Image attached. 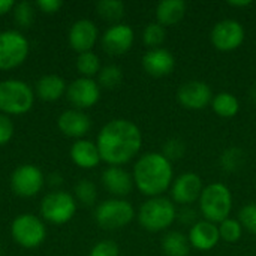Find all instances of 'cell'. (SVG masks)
Returning <instances> with one entry per match:
<instances>
[{"mask_svg": "<svg viewBox=\"0 0 256 256\" xmlns=\"http://www.w3.org/2000/svg\"><path fill=\"white\" fill-rule=\"evenodd\" d=\"M96 146L104 162L110 166H120L140 153L142 135L140 128L130 120L116 118L100 129Z\"/></svg>", "mask_w": 256, "mask_h": 256, "instance_id": "1", "label": "cell"}, {"mask_svg": "<svg viewBox=\"0 0 256 256\" xmlns=\"http://www.w3.org/2000/svg\"><path fill=\"white\" fill-rule=\"evenodd\" d=\"M132 177L142 195L150 198L162 196V194L172 186V162L162 153H146L136 160Z\"/></svg>", "mask_w": 256, "mask_h": 256, "instance_id": "2", "label": "cell"}, {"mask_svg": "<svg viewBox=\"0 0 256 256\" xmlns=\"http://www.w3.org/2000/svg\"><path fill=\"white\" fill-rule=\"evenodd\" d=\"M200 208L206 220L212 224H222L232 210L231 190L222 183H212L202 189L200 196Z\"/></svg>", "mask_w": 256, "mask_h": 256, "instance_id": "3", "label": "cell"}, {"mask_svg": "<svg viewBox=\"0 0 256 256\" xmlns=\"http://www.w3.org/2000/svg\"><path fill=\"white\" fill-rule=\"evenodd\" d=\"M177 219V210L171 200L164 196H156L147 200L140 212V225L150 232H160L168 230Z\"/></svg>", "mask_w": 256, "mask_h": 256, "instance_id": "4", "label": "cell"}, {"mask_svg": "<svg viewBox=\"0 0 256 256\" xmlns=\"http://www.w3.org/2000/svg\"><path fill=\"white\" fill-rule=\"evenodd\" d=\"M34 102L32 87L20 80L0 81V111L10 116H21L30 111Z\"/></svg>", "mask_w": 256, "mask_h": 256, "instance_id": "5", "label": "cell"}, {"mask_svg": "<svg viewBox=\"0 0 256 256\" xmlns=\"http://www.w3.org/2000/svg\"><path fill=\"white\" fill-rule=\"evenodd\" d=\"M135 210L132 204L122 198H112L100 202L94 212L98 225L106 231L122 230L132 222Z\"/></svg>", "mask_w": 256, "mask_h": 256, "instance_id": "6", "label": "cell"}, {"mask_svg": "<svg viewBox=\"0 0 256 256\" xmlns=\"http://www.w3.org/2000/svg\"><path fill=\"white\" fill-rule=\"evenodd\" d=\"M28 56V40L18 30L0 32V70L20 66Z\"/></svg>", "mask_w": 256, "mask_h": 256, "instance_id": "7", "label": "cell"}, {"mask_svg": "<svg viewBox=\"0 0 256 256\" xmlns=\"http://www.w3.org/2000/svg\"><path fill=\"white\" fill-rule=\"evenodd\" d=\"M76 212V202L68 192H51L40 202L42 216L56 225L69 222Z\"/></svg>", "mask_w": 256, "mask_h": 256, "instance_id": "8", "label": "cell"}, {"mask_svg": "<svg viewBox=\"0 0 256 256\" xmlns=\"http://www.w3.org/2000/svg\"><path fill=\"white\" fill-rule=\"evenodd\" d=\"M12 238L22 248L32 249L39 246L46 236L45 225L33 214H21L10 225Z\"/></svg>", "mask_w": 256, "mask_h": 256, "instance_id": "9", "label": "cell"}, {"mask_svg": "<svg viewBox=\"0 0 256 256\" xmlns=\"http://www.w3.org/2000/svg\"><path fill=\"white\" fill-rule=\"evenodd\" d=\"M12 190L21 198H32L39 194L44 186V174L42 171L32 164L20 165L15 168L10 177Z\"/></svg>", "mask_w": 256, "mask_h": 256, "instance_id": "10", "label": "cell"}, {"mask_svg": "<svg viewBox=\"0 0 256 256\" xmlns=\"http://www.w3.org/2000/svg\"><path fill=\"white\" fill-rule=\"evenodd\" d=\"M244 42V27L237 20H222L212 30V44L222 52L237 50Z\"/></svg>", "mask_w": 256, "mask_h": 256, "instance_id": "11", "label": "cell"}, {"mask_svg": "<svg viewBox=\"0 0 256 256\" xmlns=\"http://www.w3.org/2000/svg\"><path fill=\"white\" fill-rule=\"evenodd\" d=\"M177 99L182 106L192 111H201L207 108L213 100L212 88L207 82L200 80H190L180 86Z\"/></svg>", "mask_w": 256, "mask_h": 256, "instance_id": "12", "label": "cell"}, {"mask_svg": "<svg viewBox=\"0 0 256 256\" xmlns=\"http://www.w3.org/2000/svg\"><path fill=\"white\" fill-rule=\"evenodd\" d=\"M69 102L76 108H90L98 104L100 98V87L92 78H76L66 90Z\"/></svg>", "mask_w": 256, "mask_h": 256, "instance_id": "13", "label": "cell"}, {"mask_svg": "<svg viewBox=\"0 0 256 256\" xmlns=\"http://www.w3.org/2000/svg\"><path fill=\"white\" fill-rule=\"evenodd\" d=\"M135 40V33L128 24H114L102 36V46L111 56H122L128 52Z\"/></svg>", "mask_w": 256, "mask_h": 256, "instance_id": "14", "label": "cell"}, {"mask_svg": "<svg viewBox=\"0 0 256 256\" xmlns=\"http://www.w3.org/2000/svg\"><path fill=\"white\" fill-rule=\"evenodd\" d=\"M202 189V180L198 174L184 172L174 180L171 186V195L177 204L189 206L200 200Z\"/></svg>", "mask_w": 256, "mask_h": 256, "instance_id": "15", "label": "cell"}, {"mask_svg": "<svg viewBox=\"0 0 256 256\" xmlns=\"http://www.w3.org/2000/svg\"><path fill=\"white\" fill-rule=\"evenodd\" d=\"M98 36H99V30L96 24L92 20L82 18L72 24L69 30V44L76 52L82 54L92 51V48L98 40Z\"/></svg>", "mask_w": 256, "mask_h": 256, "instance_id": "16", "label": "cell"}, {"mask_svg": "<svg viewBox=\"0 0 256 256\" xmlns=\"http://www.w3.org/2000/svg\"><path fill=\"white\" fill-rule=\"evenodd\" d=\"M142 68L144 70L154 78L168 76L176 68L174 56L165 48H154L144 54L142 57Z\"/></svg>", "mask_w": 256, "mask_h": 256, "instance_id": "17", "label": "cell"}, {"mask_svg": "<svg viewBox=\"0 0 256 256\" xmlns=\"http://www.w3.org/2000/svg\"><path fill=\"white\" fill-rule=\"evenodd\" d=\"M188 238H189L190 246L195 248L196 250H201V252L210 250L220 240L219 226L208 220H198L194 226H190Z\"/></svg>", "mask_w": 256, "mask_h": 256, "instance_id": "18", "label": "cell"}, {"mask_svg": "<svg viewBox=\"0 0 256 256\" xmlns=\"http://www.w3.org/2000/svg\"><path fill=\"white\" fill-rule=\"evenodd\" d=\"M58 129L70 138H82L92 128L90 117L80 110H68L57 120Z\"/></svg>", "mask_w": 256, "mask_h": 256, "instance_id": "19", "label": "cell"}, {"mask_svg": "<svg viewBox=\"0 0 256 256\" xmlns=\"http://www.w3.org/2000/svg\"><path fill=\"white\" fill-rule=\"evenodd\" d=\"M102 183L105 189L114 196H126L134 189V177L120 166H110L102 174Z\"/></svg>", "mask_w": 256, "mask_h": 256, "instance_id": "20", "label": "cell"}, {"mask_svg": "<svg viewBox=\"0 0 256 256\" xmlns=\"http://www.w3.org/2000/svg\"><path fill=\"white\" fill-rule=\"evenodd\" d=\"M70 159L74 160L75 165H78L80 168H86V170L98 166L99 162L102 160L98 146L88 140H78L72 144Z\"/></svg>", "mask_w": 256, "mask_h": 256, "instance_id": "21", "label": "cell"}, {"mask_svg": "<svg viewBox=\"0 0 256 256\" xmlns=\"http://www.w3.org/2000/svg\"><path fill=\"white\" fill-rule=\"evenodd\" d=\"M186 2L183 0H164L156 6V20L160 26H176L186 15Z\"/></svg>", "mask_w": 256, "mask_h": 256, "instance_id": "22", "label": "cell"}, {"mask_svg": "<svg viewBox=\"0 0 256 256\" xmlns=\"http://www.w3.org/2000/svg\"><path fill=\"white\" fill-rule=\"evenodd\" d=\"M68 87L62 76L58 75H44L36 82V93L42 100L54 102L66 93Z\"/></svg>", "mask_w": 256, "mask_h": 256, "instance_id": "23", "label": "cell"}, {"mask_svg": "<svg viewBox=\"0 0 256 256\" xmlns=\"http://www.w3.org/2000/svg\"><path fill=\"white\" fill-rule=\"evenodd\" d=\"M162 249L166 256H188L190 252V243L183 232L170 231L162 240Z\"/></svg>", "mask_w": 256, "mask_h": 256, "instance_id": "24", "label": "cell"}, {"mask_svg": "<svg viewBox=\"0 0 256 256\" xmlns=\"http://www.w3.org/2000/svg\"><path fill=\"white\" fill-rule=\"evenodd\" d=\"M212 108L219 117L231 118V117L237 116V112L240 110V102L232 93L222 92V93H218L216 96H213Z\"/></svg>", "mask_w": 256, "mask_h": 256, "instance_id": "25", "label": "cell"}, {"mask_svg": "<svg viewBox=\"0 0 256 256\" xmlns=\"http://www.w3.org/2000/svg\"><path fill=\"white\" fill-rule=\"evenodd\" d=\"M98 14L110 21L118 24V21L124 16V3L120 0H100L96 3Z\"/></svg>", "mask_w": 256, "mask_h": 256, "instance_id": "26", "label": "cell"}, {"mask_svg": "<svg viewBox=\"0 0 256 256\" xmlns=\"http://www.w3.org/2000/svg\"><path fill=\"white\" fill-rule=\"evenodd\" d=\"M219 164H220L224 171H226V172H237L246 164V154H244V152L242 148L230 147V148H226L222 153V156L219 159Z\"/></svg>", "mask_w": 256, "mask_h": 256, "instance_id": "27", "label": "cell"}, {"mask_svg": "<svg viewBox=\"0 0 256 256\" xmlns=\"http://www.w3.org/2000/svg\"><path fill=\"white\" fill-rule=\"evenodd\" d=\"M76 69L84 78H92L96 74H99L102 68H100V60H99L98 54H94L92 51L80 54L76 58Z\"/></svg>", "mask_w": 256, "mask_h": 256, "instance_id": "28", "label": "cell"}, {"mask_svg": "<svg viewBox=\"0 0 256 256\" xmlns=\"http://www.w3.org/2000/svg\"><path fill=\"white\" fill-rule=\"evenodd\" d=\"M98 75H99V78H98L99 86H102L105 88H116L117 86H120V82L123 80V70L117 64L104 66Z\"/></svg>", "mask_w": 256, "mask_h": 256, "instance_id": "29", "label": "cell"}, {"mask_svg": "<svg viewBox=\"0 0 256 256\" xmlns=\"http://www.w3.org/2000/svg\"><path fill=\"white\" fill-rule=\"evenodd\" d=\"M165 38H166V32H165V27L160 26L159 22H152L148 24L144 32H142V42L150 46V48H159L164 42H165Z\"/></svg>", "mask_w": 256, "mask_h": 256, "instance_id": "30", "label": "cell"}, {"mask_svg": "<svg viewBox=\"0 0 256 256\" xmlns=\"http://www.w3.org/2000/svg\"><path fill=\"white\" fill-rule=\"evenodd\" d=\"M220 238L226 243H237L243 236V226L238 220L228 218L219 225Z\"/></svg>", "mask_w": 256, "mask_h": 256, "instance_id": "31", "label": "cell"}, {"mask_svg": "<svg viewBox=\"0 0 256 256\" xmlns=\"http://www.w3.org/2000/svg\"><path fill=\"white\" fill-rule=\"evenodd\" d=\"M75 195L78 198V201L87 207L93 206L96 202V198H98V190H96V186L90 182V180H80L76 184H75Z\"/></svg>", "mask_w": 256, "mask_h": 256, "instance_id": "32", "label": "cell"}, {"mask_svg": "<svg viewBox=\"0 0 256 256\" xmlns=\"http://www.w3.org/2000/svg\"><path fill=\"white\" fill-rule=\"evenodd\" d=\"M186 153V142L180 138H170L168 141H165L164 144V150L162 154L170 160H178L184 156Z\"/></svg>", "mask_w": 256, "mask_h": 256, "instance_id": "33", "label": "cell"}, {"mask_svg": "<svg viewBox=\"0 0 256 256\" xmlns=\"http://www.w3.org/2000/svg\"><path fill=\"white\" fill-rule=\"evenodd\" d=\"M14 15H15V21L21 26V27H28L33 22L34 18V10L30 2H20L15 3L14 6Z\"/></svg>", "mask_w": 256, "mask_h": 256, "instance_id": "34", "label": "cell"}, {"mask_svg": "<svg viewBox=\"0 0 256 256\" xmlns=\"http://www.w3.org/2000/svg\"><path fill=\"white\" fill-rule=\"evenodd\" d=\"M238 222L246 231L256 234V202H249L240 210Z\"/></svg>", "mask_w": 256, "mask_h": 256, "instance_id": "35", "label": "cell"}, {"mask_svg": "<svg viewBox=\"0 0 256 256\" xmlns=\"http://www.w3.org/2000/svg\"><path fill=\"white\" fill-rule=\"evenodd\" d=\"M88 256H118V246L114 242L98 243Z\"/></svg>", "mask_w": 256, "mask_h": 256, "instance_id": "36", "label": "cell"}, {"mask_svg": "<svg viewBox=\"0 0 256 256\" xmlns=\"http://www.w3.org/2000/svg\"><path fill=\"white\" fill-rule=\"evenodd\" d=\"M14 136V123L6 114H0V146H4Z\"/></svg>", "mask_w": 256, "mask_h": 256, "instance_id": "37", "label": "cell"}, {"mask_svg": "<svg viewBox=\"0 0 256 256\" xmlns=\"http://www.w3.org/2000/svg\"><path fill=\"white\" fill-rule=\"evenodd\" d=\"M36 4L45 14H54L63 6V2L62 0H39Z\"/></svg>", "mask_w": 256, "mask_h": 256, "instance_id": "38", "label": "cell"}, {"mask_svg": "<svg viewBox=\"0 0 256 256\" xmlns=\"http://www.w3.org/2000/svg\"><path fill=\"white\" fill-rule=\"evenodd\" d=\"M177 218L184 225H192L194 226L196 224V213L192 208H189V207H184L183 210H180L177 213Z\"/></svg>", "mask_w": 256, "mask_h": 256, "instance_id": "39", "label": "cell"}, {"mask_svg": "<svg viewBox=\"0 0 256 256\" xmlns=\"http://www.w3.org/2000/svg\"><path fill=\"white\" fill-rule=\"evenodd\" d=\"M15 3L12 0H0V15L8 14L10 9H14Z\"/></svg>", "mask_w": 256, "mask_h": 256, "instance_id": "40", "label": "cell"}, {"mask_svg": "<svg viewBox=\"0 0 256 256\" xmlns=\"http://www.w3.org/2000/svg\"><path fill=\"white\" fill-rule=\"evenodd\" d=\"M228 4L232 8H246V6H250L252 2L250 0H230Z\"/></svg>", "mask_w": 256, "mask_h": 256, "instance_id": "41", "label": "cell"}, {"mask_svg": "<svg viewBox=\"0 0 256 256\" xmlns=\"http://www.w3.org/2000/svg\"><path fill=\"white\" fill-rule=\"evenodd\" d=\"M50 183L52 184V186H56V184H62V177L58 176V174H51L50 176Z\"/></svg>", "mask_w": 256, "mask_h": 256, "instance_id": "42", "label": "cell"}, {"mask_svg": "<svg viewBox=\"0 0 256 256\" xmlns=\"http://www.w3.org/2000/svg\"><path fill=\"white\" fill-rule=\"evenodd\" d=\"M249 98H250L252 104L256 105V84H254V87L250 88V92H249Z\"/></svg>", "mask_w": 256, "mask_h": 256, "instance_id": "43", "label": "cell"}, {"mask_svg": "<svg viewBox=\"0 0 256 256\" xmlns=\"http://www.w3.org/2000/svg\"><path fill=\"white\" fill-rule=\"evenodd\" d=\"M0 256H2V248H0Z\"/></svg>", "mask_w": 256, "mask_h": 256, "instance_id": "44", "label": "cell"}]
</instances>
